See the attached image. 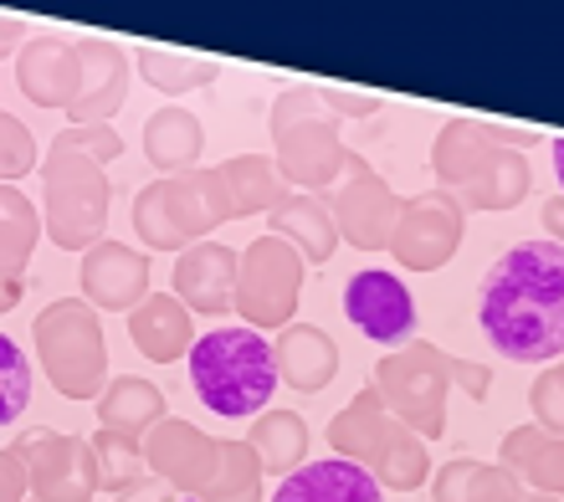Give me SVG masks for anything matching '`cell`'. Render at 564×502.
I'll return each mask as SVG.
<instances>
[{
    "label": "cell",
    "instance_id": "42",
    "mask_svg": "<svg viewBox=\"0 0 564 502\" xmlns=\"http://www.w3.org/2000/svg\"><path fill=\"white\" fill-rule=\"evenodd\" d=\"M544 226H550V237L564 247V195H554V200H544Z\"/></svg>",
    "mask_w": 564,
    "mask_h": 502
},
{
    "label": "cell",
    "instance_id": "11",
    "mask_svg": "<svg viewBox=\"0 0 564 502\" xmlns=\"http://www.w3.org/2000/svg\"><path fill=\"white\" fill-rule=\"evenodd\" d=\"M462 247V200L452 190H421L401 206L395 237H390V257L411 272H436L457 257Z\"/></svg>",
    "mask_w": 564,
    "mask_h": 502
},
{
    "label": "cell",
    "instance_id": "3",
    "mask_svg": "<svg viewBox=\"0 0 564 502\" xmlns=\"http://www.w3.org/2000/svg\"><path fill=\"white\" fill-rule=\"evenodd\" d=\"M431 175L462 200V210H513L534 190L523 149L498 139V119H452L431 144Z\"/></svg>",
    "mask_w": 564,
    "mask_h": 502
},
{
    "label": "cell",
    "instance_id": "13",
    "mask_svg": "<svg viewBox=\"0 0 564 502\" xmlns=\"http://www.w3.org/2000/svg\"><path fill=\"white\" fill-rule=\"evenodd\" d=\"M144 457H149V472L164 477L175 492L206 498V488L216 482V472H221L226 441L221 436H206V430L191 426V421H170V415H164L160 426L144 436Z\"/></svg>",
    "mask_w": 564,
    "mask_h": 502
},
{
    "label": "cell",
    "instance_id": "45",
    "mask_svg": "<svg viewBox=\"0 0 564 502\" xmlns=\"http://www.w3.org/2000/svg\"><path fill=\"white\" fill-rule=\"evenodd\" d=\"M523 502H560V498H550V492H523Z\"/></svg>",
    "mask_w": 564,
    "mask_h": 502
},
{
    "label": "cell",
    "instance_id": "24",
    "mask_svg": "<svg viewBox=\"0 0 564 502\" xmlns=\"http://www.w3.org/2000/svg\"><path fill=\"white\" fill-rule=\"evenodd\" d=\"M272 237L293 241L303 251V262H328L334 247H339V221H334V206L324 195H308V190H293L272 210Z\"/></svg>",
    "mask_w": 564,
    "mask_h": 502
},
{
    "label": "cell",
    "instance_id": "21",
    "mask_svg": "<svg viewBox=\"0 0 564 502\" xmlns=\"http://www.w3.org/2000/svg\"><path fill=\"white\" fill-rule=\"evenodd\" d=\"M390 430H395V415H390L380 384H365V390L328 421V446H334L344 461L375 467V457H380V446H386Z\"/></svg>",
    "mask_w": 564,
    "mask_h": 502
},
{
    "label": "cell",
    "instance_id": "19",
    "mask_svg": "<svg viewBox=\"0 0 564 502\" xmlns=\"http://www.w3.org/2000/svg\"><path fill=\"white\" fill-rule=\"evenodd\" d=\"M129 339L144 359L154 364H175V359H191L195 334H191V308L170 293H149L134 313H129Z\"/></svg>",
    "mask_w": 564,
    "mask_h": 502
},
{
    "label": "cell",
    "instance_id": "41",
    "mask_svg": "<svg viewBox=\"0 0 564 502\" xmlns=\"http://www.w3.org/2000/svg\"><path fill=\"white\" fill-rule=\"evenodd\" d=\"M113 502H175V492H170V482H164V477H144L139 488L119 492Z\"/></svg>",
    "mask_w": 564,
    "mask_h": 502
},
{
    "label": "cell",
    "instance_id": "8",
    "mask_svg": "<svg viewBox=\"0 0 564 502\" xmlns=\"http://www.w3.org/2000/svg\"><path fill=\"white\" fill-rule=\"evenodd\" d=\"M375 384H380V395H386L395 421H405L426 441H442L446 395L462 390V359L442 354L436 343L411 339L405 349H395V354L375 364Z\"/></svg>",
    "mask_w": 564,
    "mask_h": 502
},
{
    "label": "cell",
    "instance_id": "40",
    "mask_svg": "<svg viewBox=\"0 0 564 502\" xmlns=\"http://www.w3.org/2000/svg\"><path fill=\"white\" fill-rule=\"evenodd\" d=\"M26 492H31V467L11 441L6 446V502H26Z\"/></svg>",
    "mask_w": 564,
    "mask_h": 502
},
{
    "label": "cell",
    "instance_id": "28",
    "mask_svg": "<svg viewBox=\"0 0 564 502\" xmlns=\"http://www.w3.org/2000/svg\"><path fill=\"white\" fill-rule=\"evenodd\" d=\"M247 441L272 477H293L308 457V421L297 411H262L257 426L247 430Z\"/></svg>",
    "mask_w": 564,
    "mask_h": 502
},
{
    "label": "cell",
    "instance_id": "26",
    "mask_svg": "<svg viewBox=\"0 0 564 502\" xmlns=\"http://www.w3.org/2000/svg\"><path fill=\"white\" fill-rule=\"evenodd\" d=\"M503 467L519 482H534L539 492L564 498V436L544 426H513L503 436Z\"/></svg>",
    "mask_w": 564,
    "mask_h": 502
},
{
    "label": "cell",
    "instance_id": "33",
    "mask_svg": "<svg viewBox=\"0 0 564 502\" xmlns=\"http://www.w3.org/2000/svg\"><path fill=\"white\" fill-rule=\"evenodd\" d=\"M262 477H268V467L252 451V441H226L221 472L200 502H262Z\"/></svg>",
    "mask_w": 564,
    "mask_h": 502
},
{
    "label": "cell",
    "instance_id": "31",
    "mask_svg": "<svg viewBox=\"0 0 564 502\" xmlns=\"http://www.w3.org/2000/svg\"><path fill=\"white\" fill-rule=\"evenodd\" d=\"M375 482L380 488H395V492H416L421 482L431 477V461H426V436H416V430L405 426V421H395V430L386 436V446H380V457H375Z\"/></svg>",
    "mask_w": 564,
    "mask_h": 502
},
{
    "label": "cell",
    "instance_id": "5",
    "mask_svg": "<svg viewBox=\"0 0 564 502\" xmlns=\"http://www.w3.org/2000/svg\"><path fill=\"white\" fill-rule=\"evenodd\" d=\"M226 221H231V200L216 164L154 179L134 195V231L149 251H191Z\"/></svg>",
    "mask_w": 564,
    "mask_h": 502
},
{
    "label": "cell",
    "instance_id": "15",
    "mask_svg": "<svg viewBox=\"0 0 564 502\" xmlns=\"http://www.w3.org/2000/svg\"><path fill=\"white\" fill-rule=\"evenodd\" d=\"M15 88L36 108H73L83 92V42H67L57 31L31 36L15 52Z\"/></svg>",
    "mask_w": 564,
    "mask_h": 502
},
{
    "label": "cell",
    "instance_id": "23",
    "mask_svg": "<svg viewBox=\"0 0 564 502\" xmlns=\"http://www.w3.org/2000/svg\"><path fill=\"white\" fill-rule=\"evenodd\" d=\"M221 185L226 200H231V221L241 216H272V210L288 200V175L278 170V160L268 154H237V160H221Z\"/></svg>",
    "mask_w": 564,
    "mask_h": 502
},
{
    "label": "cell",
    "instance_id": "1",
    "mask_svg": "<svg viewBox=\"0 0 564 502\" xmlns=\"http://www.w3.org/2000/svg\"><path fill=\"white\" fill-rule=\"evenodd\" d=\"M477 324L513 364H550L564 354V247L519 241L508 247L477 293Z\"/></svg>",
    "mask_w": 564,
    "mask_h": 502
},
{
    "label": "cell",
    "instance_id": "7",
    "mask_svg": "<svg viewBox=\"0 0 564 502\" xmlns=\"http://www.w3.org/2000/svg\"><path fill=\"white\" fill-rule=\"evenodd\" d=\"M36 359L46 370V384L62 400H104L108 390V349L104 328H98V308L93 303H46L31 328Z\"/></svg>",
    "mask_w": 564,
    "mask_h": 502
},
{
    "label": "cell",
    "instance_id": "37",
    "mask_svg": "<svg viewBox=\"0 0 564 502\" xmlns=\"http://www.w3.org/2000/svg\"><path fill=\"white\" fill-rule=\"evenodd\" d=\"M477 467H482V461H473V457L446 461L442 472H436V482H431V498H436V502H467V498H473Z\"/></svg>",
    "mask_w": 564,
    "mask_h": 502
},
{
    "label": "cell",
    "instance_id": "34",
    "mask_svg": "<svg viewBox=\"0 0 564 502\" xmlns=\"http://www.w3.org/2000/svg\"><path fill=\"white\" fill-rule=\"evenodd\" d=\"M0 133H6V139H0V175H6V179H21V175H31L36 164H46L42 154H36L31 129L15 119V113H6V119H0Z\"/></svg>",
    "mask_w": 564,
    "mask_h": 502
},
{
    "label": "cell",
    "instance_id": "30",
    "mask_svg": "<svg viewBox=\"0 0 564 502\" xmlns=\"http://www.w3.org/2000/svg\"><path fill=\"white\" fill-rule=\"evenodd\" d=\"M139 73L149 77V88H160L164 98H185V92L206 88L221 77V67L206 57H185V52H170V46H139Z\"/></svg>",
    "mask_w": 564,
    "mask_h": 502
},
{
    "label": "cell",
    "instance_id": "36",
    "mask_svg": "<svg viewBox=\"0 0 564 502\" xmlns=\"http://www.w3.org/2000/svg\"><path fill=\"white\" fill-rule=\"evenodd\" d=\"M529 411H534V426L564 436V359L534 380V390H529Z\"/></svg>",
    "mask_w": 564,
    "mask_h": 502
},
{
    "label": "cell",
    "instance_id": "27",
    "mask_svg": "<svg viewBox=\"0 0 564 502\" xmlns=\"http://www.w3.org/2000/svg\"><path fill=\"white\" fill-rule=\"evenodd\" d=\"M160 421H164L160 384L139 380V374H119V380L104 390V400H98V426L119 430V436H134V441H144Z\"/></svg>",
    "mask_w": 564,
    "mask_h": 502
},
{
    "label": "cell",
    "instance_id": "29",
    "mask_svg": "<svg viewBox=\"0 0 564 502\" xmlns=\"http://www.w3.org/2000/svg\"><path fill=\"white\" fill-rule=\"evenodd\" d=\"M0 216H6V226H0L6 282H21V272H26V262H31V251H36V241L46 237V216L31 206V200L15 190V185H6V190H0Z\"/></svg>",
    "mask_w": 564,
    "mask_h": 502
},
{
    "label": "cell",
    "instance_id": "22",
    "mask_svg": "<svg viewBox=\"0 0 564 502\" xmlns=\"http://www.w3.org/2000/svg\"><path fill=\"white\" fill-rule=\"evenodd\" d=\"M272 502H386L380 498V482H375L370 467L359 461H313V467H297L293 477H282V488Z\"/></svg>",
    "mask_w": 564,
    "mask_h": 502
},
{
    "label": "cell",
    "instance_id": "18",
    "mask_svg": "<svg viewBox=\"0 0 564 502\" xmlns=\"http://www.w3.org/2000/svg\"><path fill=\"white\" fill-rule=\"evenodd\" d=\"M237 277H241V257L221 241H200V247L180 251L175 262V297L195 313H226L237 308Z\"/></svg>",
    "mask_w": 564,
    "mask_h": 502
},
{
    "label": "cell",
    "instance_id": "17",
    "mask_svg": "<svg viewBox=\"0 0 564 502\" xmlns=\"http://www.w3.org/2000/svg\"><path fill=\"white\" fill-rule=\"evenodd\" d=\"M129 98V52L108 36H88L83 42V92L77 103L67 108L73 129H98V123H113V113Z\"/></svg>",
    "mask_w": 564,
    "mask_h": 502
},
{
    "label": "cell",
    "instance_id": "25",
    "mask_svg": "<svg viewBox=\"0 0 564 502\" xmlns=\"http://www.w3.org/2000/svg\"><path fill=\"white\" fill-rule=\"evenodd\" d=\"M200 149H206V129H200V119H195L191 108L180 103H164L149 113L144 123V154L154 170H164V175H185V170H195V160H200Z\"/></svg>",
    "mask_w": 564,
    "mask_h": 502
},
{
    "label": "cell",
    "instance_id": "6",
    "mask_svg": "<svg viewBox=\"0 0 564 502\" xmlns=\"http://www.w3.org/2000/svg\"><path fill=\"white\" fill-rule=\"evenodd\" d=\"M268 129H272V144H278V170L297 190L324 195L349 170V149L339 139V119L328 113L318 88L278 92Z\"/></svg>",
    "mask_w": 564,
    "mask_h": 502
},
{
    "label": "cell",
    "instance_id": "43",
    "mask_svg": "<svg viewBox=\"0 0 564 502\" xmlns=\"http://www.w3.org/2000/svg\"><path fill=\"white\" fill-rule=\"evenodd\" d=\"M550 160H554V179H560V195H564V133L550 139Z\"/></svg>",
    "mask_w": 564,
    "mask_h": 502
},
{
    "label": "cell",
    "instance_id": "32",
    "mask_svg": "<svg viewBox=\"0 0 564 502\" xmlns=\"http://www.w3.org/2000/svg\"><path fill=\"white\" fill-rule=\"evenodd\" d=\"M93 441V457H98V477H104V492H129L139 488L149 477V457H144V441H134V436H119V430L98 426L88 436Z\"/></svg>",
    "mask_w": 564,
    "mask_h": 502
},
{
    "label": "cell",
    "instance_id": "12",
    "mask_svg": "<svg viewBox=\"0 0 564 502\" xmlns=\"http://www.w3.org/2000/svg\"><path fill=\"white\" fill-rule=\"evenodd\" d=\"M344 185L334 190V221H339V237L359 251H390V237H395V221H401V206L395 190H390L386 179L375 175L370 164L349 154V170H344Z\"/></svg>",
    "mask_w": 564,
    "mask_h": 502
},
{
    "label": "cell",
    "instance_id": "35",
    "mask_svg": "<svg viewBox=\"0 0 564 502\" xmlns=\"http://www.w3.org/2000/svg\"><path fill=\"white\" fill-rule=\"evenodd\" d=\"M0 370H6V411H0V421L15 426L21 411H26V395H31V364H26V354H21V343H15L11 334L0 339Z\"/></svg>",
    "mask_w": 564,
    "mask_h": 502
},
{
    "label": "cell",
    "instance_id": "4",
    "mask_svg": "<svg viewBox=\"0 0 564 502\" xmlns=\"http://www.w3.org/2000/svg\"><path fill=\"white\" fill-rule=\"evenodd\" d=\"M278 380V354L257 328H210L191 349V390L221 421L262 415Z\"/></svg>",
    "mask_w": 564,
    "mask_h": 502
},
{
    "label": "cell",
    "instance_id": "10",
    "mask_svg": "<svg viewBox=\"0 0 564 502\" xmlns=\"http://www.w3.org/2000/svg\"><path fill=\"white\" fill-rule=\"evenodd\" d=\"M15 451L31 467V498L36 502H93L104 492L93 441L57 436V430H31L15 441Z\"/></svg>",
    "mask_w": 564,
    "mask_h": 502
},
{
    "label": "cell",
    "instance_id": "16",
    "mask_svg": "<svg viewBox=\"0 0 564 502\" xmlns=\"http://www.w3.org/2000/svg\"><path fill=\"white\" fill-rule=\"evenodd\" d=\"M83 303L104 313H134L149 297V262L144 251L123 247V241H98L83 257Z\"/></svg>",
    "mask_w": 564,
    "mask_h": 502
},
{
    "label": "cell",
    "instance_id": "39",
    "mask_svg": "<svg viewBox=\"0 0 564 502\" xmlns=\"http://www.w3.org/2000/svg\"><path fill=\"white\" fill-rule=\"evenodd\" d=\"M324 92V103L334 119H370V113H380V98L375 92H355V88H318Z\"/></svg>",
    "mask_w": 564,
    "mask_h": 502
},
{
    "label": "cell",
    "instance_id": "14",
    "mask_svg": "<svg viewBox=\"0 0 564 502\" xmlns=\"http://www.w3.org/2000/svg\"><path fill=\"white\" fill-rule=\"evenodd\" d=\"M344 318L365 334L370 343H411L416 339V297L395 272L365 266L344 287Z\"/></svg>",
    "mask_w": 564,
    "mask_h": 502
},
{
    "label": "cell",
    "instance_id": "2",
    "mask_svg": "<svg viewBox=\"0 0 564 502\" xmlns=\"http://www.w3.org/2000/svg\"><path fill=\"white\" fill-rule=\"evenodd\" d=\"M123 154V139L113 123L98 129H62L46 149L42 164V216L46 237L62 251H83L88 257L104 241L108 226V179L104 170Z\"/></svg>",
    "mask_w": 564,
    "mask_h": 502
},
{
    "label": "cell",
    "instance_id": "38",
    "mask_svg": "<svg viewBox=\"0 0 564 502\" xmlns=\"http://www.w3.org/2000/svg\"><path fill=\"white\" fill-rule=\"evenodd\" d=\"M467 502H523V482L508 467H477Z\"/></svg>",
    "mask_w": 564,
    "mask_h": 502
},
{
    "label": "cell",
    "instance_id": "44",
    "mask_svg": "<svg viewBox=\"0 0 564 502\" xmlns=\"http://www.w3.org/2000/svg\"><path fill=\"white\" fill-rule=\"evenodd\" d=\"M15 303H21V282H6V303H0V308L11 313V308H15Z\"/></svg>",
    "mask_w": 564,
    "mask_h": 502
},
{
    "label": "cell",
    "instance_id": "9",
    "mask_svg": "<svg viewBox=\"0 0 564 502\" xmlns=\"http://www.w3.org/2000/svg\"><path fill=\"white\" fill-rule=\"evenodd\" d=\"M303 251L282 237H257L241 251V277H237V313L247 328H288L297 313V287H303Z\"/></svg>",
    "mask_w": 564,
    "mask_h": 502
},
{
    "label": "cell",
    "instance_id": "20",
    "mask_svg": "<svg viewBox=\"0 0 564 502\" xmlns=\"http://www.w3.org/2000/svg\"><path fill=\"white\" fill-rule=\"evenodd\" d=\"M272 354H278V374L282 384H293L303 395H318L334 384L339 374V343L328 339L318 324H288L272 343Z\"/></svg>",
    "mask_w": 564,
    "mask_h": 502
}]
</instances>
